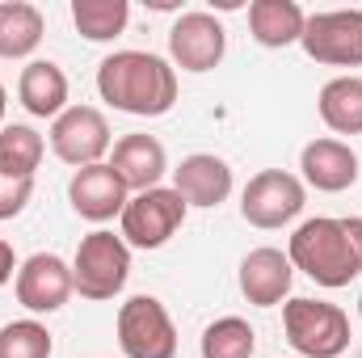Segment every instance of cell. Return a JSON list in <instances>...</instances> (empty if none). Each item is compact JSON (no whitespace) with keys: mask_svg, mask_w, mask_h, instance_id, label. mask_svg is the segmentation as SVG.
<instances>
[{"mask_svg":"<svg viewBox=\"0 0 362 358\" xmlns=\"http://www.w3.org/2000/svg\"><path fill=\"white\" fill-rule=\"evenodd\" d=\"M55 342L42 321H8L0 329V358H51Z\"/></svg>","mask_w":362,"mask_h":358,"instance_id":"obj_24","label":"cell"},{"mask_svg":"<svg viewBox=\"0 0 362 358\" xmlns=\"http://www.w3.org/2000/svg\"><path fill=\"white\" fill-rule=\"evenodd\" d=\"M299 47L329 68H362V8H329L303 21Z\"/></svg>","mask_w":362,"mask_h":358,"instance_id":"obj_7","label":"cell"},{"mask_svg":"<svg viewBox=\"0 0 362 358\" xmlns=\"http://www.w3.org/2000/svg\"><path fill=\"white\" fill-rule=\"evenodd\" d=\"M13 274H17V253H13V245L0 236V287H4Z\"/></svg>","mask_w":362,"mask_h":358,"instance_id":"obj_26","label":"cell"},{"mask_svg":"<svg viewBox=\"0 0 362 358\" xmlns=\"http://www.w3.org/2000/svg\"><path fill=\"white\" fill-rule=\"evenodd\" d=\"M291 282H295V266L282 249H253L245 262H240V295L253 304V308H274L291 295Z\"/></svg>","mask_w":362,"mask_h":358,"instance_id":"obj_15","label":"cell"},{"mask_svg":"<svg viewBox=\"0 0 362 358\" xmlns=\"http://www.w3.org/2000/svg\"><path fill=\"white\" fill-rule=\"evenodd\" d=\"M110 144H114V135H110V122L97 105H68L51 122V152L72 169L101 165Z\"/></svg>","mask_w":362,"mask_h":358,"instance_id":"obj_9","label":"cell"},{"mask_svg":"<svg viewBox=\"0 0 362 358\" xmlns=\"http://www.w3.org/2000/svg\"><path fill=\"white\" fill-rule=\"evenodd\" d=\"M131 21L127 0H72V25L89 42H114Z\"/></svg>","mask_w":362,"mask_h":358,"instance_id":"obj_21","label":"cell"},{"mask_svg":"<svg viewBox=\"0 0 362 358\" xmlns=\"http://www.w3.org/2000/svg\"><path fill=\"white\" fill-rule=\"evenodd\" d=\"M127 278H131V245L105 228L89 232L72 258V282L81 299H93V304L114 299L127 287Z\"/></svg>","mask_w":362,"mask_h":358,"instance_id":"obj_4","label":"cell"},{"mask_svg":"<svg viewBox=\"0 0 362 358\" xmlns=\"http://www.w3.org/2000/svg\"><path fill=\"white\" fill-rule=\"evenodd\" d=\"M110 169L122 178L127 190L144 194V190L160 185L165 169H169V156H165V144H160L156 135H122V139L114 144Z\"/></svg>","mask_w":362,"mask_h":358,"instance_id":"obj_16","label":"cell"},{"mask_svg":"<svg viewBox=\"0 0 362 358\" xmlns=\"http://www.w3.org/2000/svg\"><path fill=\"white\" fill-rule=\"evenodd\" d=\"M282 329L291 350L303 358H341L350 350V316L325 299H286Z\"/></svg>","mask_w":362,"mask_h":358,"instance_id":"obj_3","label":"cell"},{"mask_svg":"<svg viewBox=\"0 0 362 358\" xmlns=\"http://www.w3.org/2000/svg\"><path fill=\"white\" fill-rule=\"evenodd\" d=\"M118 346L127 358H177V329L156 295H131L118 308Z\"/></svg>","mask_w":362,"mask_h":358,"instance_id":"obj_6","label":"cell"},{"mask_svg":"<svg viewBox=\"0 0 362 358\" xmlns=\"http://www.w3.org/2000/svg\"><path fill=\"white\" fill-rule=\"evenodd\" d=\"M316 110L329 131L362 135V76H333L316 97Z\"/></svg>","mask_w":362,"mask_h":358,"instance_id":"obj_20","label":"cell"},{"mask_svg":"<svg viewBox=\"0 0 362 358\" xmlns=\"http://www.w3.org/2000/svg\"><path fill=\"white\" fill-rule=\"evenodd\" d=\"M17 97L25 105V114L34 118H59L68 110V76L55 59H30L21 68V81H17Z\"/></svg>","mask_w":362,"mask_h":358,"instance_id":"obj_17","label":"cell"},{"mask_svg":"<svg viewBox=\"0 0 362 358\" xmlns=\"http://www.w3.org/2000/svg\"><path fill=\"white\" fill-rule=\"evenodd\" d=\"M308 202V185L286 173V169H262L257 178H249L245 194H240V215L253 228H286L291 219H299Z\"/></svg>","mask_w":362,"mask_h":358,"instance_id":"obj_8","label":"cell"},{"mask_svg":"<svg viewBox=\"0 0 362 358\" xmlns=\"http://www.w3.org/2000/svg\"><path fill=\"white\" fill-rule=\"evenodd\" d=\"M303 181L320 194H341L358 181V152L341 139H312L299 152Z\"/></svg>","mask_w":362,"mask_h":358,"instance_id":"obj_14","label":"cell"},{"mask_svg":"<svg viewBox=\"0 0 362 358\" xmlns=\"http://www.w3.org/2000/svg\"><path fill=\"white\" fill-rule=\"evenodd\" d=\"M185 198H181L173 185H152V190H144V194H135L127 207H122V241L131 245V249H160V245H169L173 236L181 232V224H185Z\"/></svg>","mask_w":362,"mask_h":358,"instance_id":"obj_5","label":"cell"},{"mask_svg":"<svg viewBox=\"0 0 362 358\" xmlns=\"http://www.w3.org/2000/svg\"><path fill=\"white\" fill-rule=\"evenodd\" d=\"M4 110H8V93H4V85H0V122H4Z\"/></svg>","mask_w":362,"mask_h":358,"instance_id":"obj_27","label":"cell"},{"mask_svg":"<svg viewBox=\"0 0 362 358\" xmlns=\"http://www.w3.org/2000/svg\"><path fill=\"white\" fill-rule=\"evenodd\" d=\"M358 312H362V295H358Z\"/></svg>","mask_w":362,"mask_h":358,"instance_id":"obj_28","label":"cell"},{"mask_svg":"<svg viewBox=\"0 0 362 358\" xmlns=\"http://www.w3.org/2000/svg\"><path fill=\"white\" fill-rule=\"evenodd\" d=\"M13 291H17V304L34 316H51L59 312L76 282H72V266L59 258V253H34L17 266V278H13Z\"/></svg>","mask_w":362,"mask_h":358,"instance_id":"obj_10","label":"cell"},{"mask_svg":"<svg viewBox=\"0 0 362 358\" xmlns=\"http://www.w3.org/2000/svg\"><path fill=\"white\" fill-rule=\"evenodd\" d=\"M303 21H308V13L295 0H253L249 4V30L270 51L295 47L303 38Z\"/></svg>","mask_w":362,"mask_h":358,"instance_id":"obj_18","label":"cell"},{"mask_svg":"<svg viewBox=\"0 0 362 358\" xmlns=\"http://www.w3.org/2000/svg\"><path fill=\"white\" fill-rule=\"evenodd\" d=\"M173 190L185 198V207H219L232 194V165L215 152H194L173 169Z\"/></svg>","mask_w":362,"mask_h":358,"instance_id":"obj_13","label":"cell"},{"mask_svg":"<svg viewBox=\"0 0 362 358\" xmlns=\"http://www.w3.org/2000/svg\"><path fill=\"white\" fill-rule=\"evenodd\" d=\"M97 93L122 114L160 118L177 105V68L152 51H114L97 68Z\"/></svg>","mask_w":362,"mask_h":358,"instance_id":"obj_1","label":"cell"},{"mask_svg":"<svg viewBox=\"0 0 362 358\" xmlns=\"http://www.w3.org/2000/svg\"><path fill=\"white\" fill-rule=\"evenodd\" d=\"M286 258L291 266L303 270L316 287H350L362 274V215H346V219H333V215H316V219H303L286 245Z\"/></svg>","mask_w":362,"mask_h":358,"instance_id":"obj_2","label":"cell"},{"mask_svg":"<svg viewBox=\"0 0 362 358\" xmlns=\"http://www.w3.org/2000/svg\"><path fill=\"white\" fill-rule=\"evenodd\" d=\"M68 202H72V211L81 219L105 224V219L122 215V207L131 202V190L110 169V161H101V165H85V169L72 173V181H68Z\"/></svg>","mask_w":362,"mask_h":358,"instance_id":"obj_12","label":"cell"},{"mask_svg":"<svg viewBox=\"0 0 362 358\" xmlns=\"http://www.w3.org/2000/svg\"><path fill=\"white\" fill-rule=\"evenodd\" d=\"M223 51H228V34L215 13H202V8L181 13L169 30V59L181 72H211L219 68Z\"/></svg>","mask_w":362,"mask_h":358,"instance_id":"obj_11","label":"cell"},{"mask_svg":"<svg viewBox=\"0 0 362 358\" xmlns=\"http://www.w3.org/2000/svg\"><path fill=\"white\" fill-rule=\"evenodd\" d=\"M30 198H34V178H4L0 173V219L21 215Z\"/></svg>","mask_w":362,"mask_h":358,"instance_id":"obj_25","label":"cell"},{"mask_svg":"<svg viewBox=\"0 0 362 358\" xmlns=\"http://www.w3.org/2000/svg\"><path fill=\"white\" fill-rule=\"evenodd\" d=\"M47 34L38 4L30 0H0V59H30Z\"/></svg>","mask_w":362,"mask_h":358,"instance_id":"obj_19","label":"cell"},{"mask_svg":"<svg viewBox=\"0 0 362 358\" xmlns=\"http://www.w3.org/2000/svg\"><path fill=\"white\" fill-rule=\"evenodd\" d=\"M42 135L25 122H8L0 127V173L4 178H34V169L42 165Z\"/></svg>","mask_w":362,"mask_h":358,"instance_id":"obj_22","label":"cell"},{"mask_svg":"<svg viewBox=\"0 0 362 358\" xmlns=\"http://www.w3.org/2000/svg\"><path fill=\"white\" fill-rule=\"evenodd\" d=\"M202 358H253L257 350V333L249 321L240 316H219L202 329Z\"/></svg>","mask_w":362,"mask_h":358,"instance_id":"obj_23","label":"cell"}]
</instances>
